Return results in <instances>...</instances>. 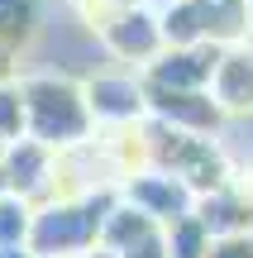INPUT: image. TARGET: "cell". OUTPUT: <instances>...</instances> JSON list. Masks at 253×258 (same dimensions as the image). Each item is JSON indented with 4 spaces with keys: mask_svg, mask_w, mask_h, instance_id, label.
<instances>
[{
    "mask_svg": "<svg viewBox=\"0 0 253 258\" xmlns=\"http://www.w3.org/2000/svg\"><path fill=\"white\" fill-rule=\"evenodd\" d=\"M24 96V134L48 153H72L91 144V115H86L81 77H67L57 67H19L15 72Z\"/></svg>",
    "mask_w": 253,
    "mask_h": 258,
    "instance_id": "cell-1",
    "label": "cell"
},
{
    "mask_svg": "<svg viewBox=\"0 0 253 258\" xmlns=\"http://www.w3.org/2000/svg\"><path fill=\"white\" fill-rule=\"evenodd\" d=\"M115 201H120V191L105 186V191H91V196L34 206L24 249L34 258H86V253H96V234H101Z\"/></svg>",
    "mask_w": 253,
    "mask_h": 258,
    "instance_id": "cell-2",
    "label": "cell"
},
{
    "mask_svg": "<svg viewBox=\"0 0 253 258\" xmlns=\"http://www.w3.org/2000/svg\"><path fill=\"white\" fill-rule=\"evenodd\" d=\"M120 201L129 211H139L143 220H153L158 230H172L177 220H187L196 211V196L177 182V177L158 172V167H139V172H124V182L115 186Z\"/></svg>",
    "mask_w": 253,
    "mask_h": 258,
    "instance_id": "cell-3",
    "label": "cell"
},
{
    "mask_svg": "<svg viewBox=\"0 0 253 258\" xmlns=\"http://www.w3.org/2000/svg\"><path fill=\"white\" fill-rule=\"evenodd\" d=\"M81 96H86L91 124L124 129V124L148 120V110H143V82L134 72H110V67L91 72V77H81Z\"/></svg>",
    "mask_w": 253,
    "mask_h": 258,
    "instance_id": "cell-4",
    "label": "cell"
},
{
    "mask_svg": "<svg viewBox=\"0 0 253 258\" xmlns=\"http://www.w3.org/2000/svg\"><path fill=\"white\" fill-rule=\"evenodd\" d=\"M0 186L24 206H43L57 196V153L38 148L34 139H19L0 153Z\"/></svg>",
    "mask_w": 253,
    "mask_h": 258,
    "instance_id": "cell-5",
    "label": "cell"
},
{
    "mask_svg": "<svg viewBox=\"0 0 253 258\" xmlns=\"http://www.w3.org/2000/svg\"><path fill=\"white\" fill-rule=\"evenodd\" d=\"M225 48L215 43H196V48H162L148 67L139 72L143 86H162V91H210Z\"/></svg>",
    "mask_w": 253,
    "mask_h": 258,
    "instance_id": "cell-6",
    "label": "cell"
},
{
    "mask_svg": "<svg viewBox=\"0 0 253 258\" xmlns=\"http://www.w3.org/2000/svg\"><path fill=\"white\" fill-rule=\"evenodd\" d=\"M143 110L148 120L167 124V129H182V134H215L220 129V105L210 101V91H162V86H143Z\"/></svg>",
    "mask_w": 253,
    "mask_h": 258,
    "instance_id": "cell-7",
    "label": "cell"
},
{
    "mask_svg": "<svg viewBox=\"0 0 253 258\" xmlns=\"http://www.w3.org/2000/svg\"><path fill=\"white\" fill-rule=\"evenodd\" d=\"M101 43L110 48L120 62H139V67H148L153 57L162 53V29H158V15L153 10H143V5H134V10H120V15L110 19V24L101 29Z\"/></svg>",
    "mask_w": 253,
    "mask_h": 258,
    "instance_id": "cell-8",
    "label": "cell"
},
{
    "mask_svg": "<svg viewBox=\"0 0 253 258\" xmlns=\"http://www.w3.org/2000/svg\"><path fill=\"white\" fill-rule=\"evenodd\" d=\"M210 101L220 115H248L253 110V48H225L215 77H210Z\"/></svg>",
    "mask_w": 253,
    "mask_h": 258,
    "instance_id": "cell-9",
    "label": "cell"
},
{
    "mask_svg": "<svg viewBox=\"0 0 253 258\" xmlns=\"http://www.w3.org/2000/svg\"><path fill=\"white\" fill-rule=\"evenodd\" d=\"M191 215L201 220V230H206L210 239L253 234V201L244 191H234V186H220V191H210V196H196V211Z\"/></svg>",
    "mask_w": 253,
    "mask_h": 258,
    "instance_id": "cell-10",
    "label": "cell"
},
{
    "mask_svg": "<svg viewBox=\"0 0 253 258\" xmlns=\"http://www.w3.org/2000/svg\"><path fill=\"white\" fill-rule=\"evenodd\" d=\"M43 34V10L38 0H0V53L15 57Z\"/></svg>",
    "mask_w": 253,
    "mask_h": 258,
    "instance_id": "cell-11",
    "label": "cell"
},
{
    "mask_svg": "<svg viewBox=\"0 0 253 258\" xmlns=\"http://www.w3.org/2000/svg\"><path fill=\"white\" fill-rule=\"evenodd\" d=\"M162 244H167V258H206L210 253V234L201 230L196 215H187L172 230H162Z\"/></svg>",
    "mask_w": 253,
    "mask_h": 258,
    "instance_id": "cell-12",
    "label": "cell"
},
{
    "mask_svg": "<svg viewBox=\"0 0 253 258\" xmlns=\"http://www.w3.org/2000/svg\"><path fill=\"white\" fill-rule=\"evenodd\" d=\"M29 215H34V206H24L19 196L0 191V249H24V239H29Z\"/></svg>",
    "mask_w": 253,
    "mask_h": 258,
    "instance_id": "cell-13",
    "label": "cell"
},
{
    "mask_svg": "<svg viewBox=\"0 0 253 258\" xmlns=\"http://www.w3.org/2000/svg\"><path fill=\"white\" fill-rule=\"evenodd\" d=\"M19 139H29L24 134V96H19V82L10 77L0 86V148L19 144Z\"/></svg>",
    "mask_w": 253,
    "mask_h": 258,
    "instance_id": "cell-14",
    "label": "cell"
},
{
    "mask_svg": "<svg viewBox=\"0 0 253 258\" xmlns=\"http://www.w3.org/2000/svg\"><path fill=\"white\" fill-rule=\"evenodd\" d=\"M206 258H253V234H234V239H210Z\"/></svg>",
    "mask_w": 253,
    "mask_h": 258,
    "instance_id": "cell-15",
    "label": "cell"
},
{
    "mask_svg": "<svg viewBox=\"0 0 253 258\" xmlns=\"http://www.w3.org/2000/svg\"><path fill=\"white\" fill-rule=\"evenodd\" d=\"M15 72H19V62H15V57H5V53H0V86H5V82H10Z\"/></svg>",
    "mask_w": 253,
    "mask_h": 258,
    "instance_id": "cell-16",
    "label": "cell"
},
{
    "mask_svg": "<svg viewBox=\"0 0 253 258\" xmlns=\"http://www.w3.org/2000/svg\"><path fill=\"white\" fill-rule=\"evenodd\" d=\"M139 5H143V10H148V5H158V10H172L177 0H139Z\"/></svg>",
    "mask_w": 253,
    "mask_h": 258,
    "instance_id": "cell-17",
    "label": "cell"
},
{
    "mask_svg": "<svg viewBox=\"0 0 253 258\" xmlns=\"http://www.w3.org/2000/svg\"><path fill=\"white\" fill-rule=\"evenodd\" d=\"M244 10H248V29H253V0H244Z\"/></svg>",
    "mask_w": 253,
    "mask_h": 258,
    "instance_id": "cell-18",
    "label": "cell"
},
{
    "mask_svg": "<svg viewBox=\"0 0 253 258\" xmlns=\"http://www.w3.org/2000/svg\"><path fill=\"white\" fill-rule=\"evenodd\" d=\"M0 153H5V148H0ZM0 191H5V186H0Z\"/></svg>",
    "mask_w": 253,
    "mask_h": 258,
    "instance_id": "cell-19",
    "label": "cell"
}]
</instances>
